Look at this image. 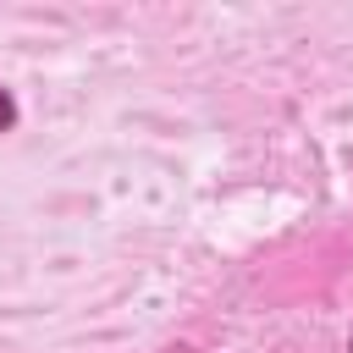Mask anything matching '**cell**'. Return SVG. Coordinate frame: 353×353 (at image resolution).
<instances>
[{"label": "cell", "mask_w": 353, "mask_h": 353, "mask_svg": "<svg viewBox=\"0 0 353 353\" xmlns=\"http://www.w3.org/2000/svg\"><path fill=\"white\" fill-rule=\"evenodd\" d=\"M11 116H17V105H11V94L0 88V127H11Z\"/></svg>", "instance_id": "1"}]
</instances>
